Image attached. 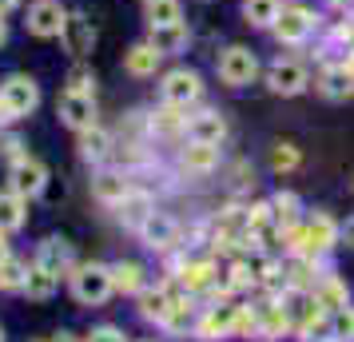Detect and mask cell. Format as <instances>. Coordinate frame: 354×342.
Listing matches in <instances>:
<instances>
[{"instance_id": "52", "label": "cell", "mask_w": 354, "mask_h": 342, "mask_svg": "<svg viewBox=\"0 0 354 342\" xmlns=\"http://www.w3.org/2000/svg\"><path fill=\"white\" fill-rule=\"evenodd\" d=\"M351 187H354V180H351Z\"/></svg>"}, {"instance_id": "24", "label": "cell", "mask_w": 354, "mask_h": 342, "mask_svg": "<svg viewBox=\"0 0 354 342\" xmlns=\"http://www.w3.org/2000/svg\"><path fill=\"white\" fill-rule=\"evenodd\" d=\"M179 283H183V291L187 294H207L211 298V291L219 287V267H215L211 259H187Z\"/></svg>"}, {"instance_id": "9", "label": "cell", "mask_w": 354, "mask_h": 342, "mask_svg": "<svg viewBox=\"0 0 354 342\" xmlns=\"http://www.w3.org/2000/svg\"><path fill=\"white\" fill-rule=\"evenodd\" d=\"M68 24V8L60 0H32L28 12H24V32L36 40H60Z\"/></svg>"}, {"instance_id": "32", "label": "cell", "mask_w": 354, "mask_h": 342, "mask_svg": "<svg viewBox=\"0 0 354 342\" xmlns=\"http://www.w3.org/2000/svg\"><path fill=\"white\" fill-rule=\"evenodd\" d=\"M271 211H274V223H279L283 231L295 227V223H303V219H306L303 199L295 196V191H274V196H271Z\"/></svg>"}, {"instance_id": "38", "label": "cell", "mask_w": 354, "mask_h": 342, "mask_svg": "<svg viewBox=\"0 0 354 342\" xmlns=\"http://www.w3.org/2000/svg\"><path fill=\"white\" fill-rule=\"evenodd\" d=\"M330 323H335V342H354V307L351 303L330 310Z\"/></svg>"}, {"instance_id": "26", "label": "cell", "mask_w": 354, "mask_h": 342, "mask_svg": "<svg viewBox=\"0 0 354 342\" xmlns=\"http://www.w3.org/2000/svg\"><path fill=\"white\" fill-rule=\"evenodd\" d=\"M147 135H160V140L187 135V112L183 108H171V104H160L156 112L147 115Z\"/></svg>"}, {"instance_id": "45", "label": "cell", "mask_w": 354, "mask_h": 342, "mask_svg": "<svg viewBox=\"0 0 354 342\" xmlns=\"http://www.w3.org/2000/svg\"><path fill=\"white\" fill-rule=\"evenodd\" d=\"M8 44V20H4V12H0V48Z\"/></svg>"}, {"instance_id": "33", "label": "cell", "mask_w": 354, "mask_h": 342, "mask_svg": "<svg viewBox=\"0 0 354 342\" xmlns=\"http://www.w3.org/2000/svg\"><path fill=\"white\" fill-rule=\"evenodd\" d=\"M267 167H271L274 175H290V171L303 167V151L290 144V140H274L271 151H267Z\"/></svg>"}, {"instance_id": "17", "label": "cell", "mask_w": 354, "mask_h": 342, "mask_svg": "<svg viewBox=\"0 0 354 342\" xmlns=\"http://www.w3.org/2000/svg\"><path fill=\"white\" fill-rule=\"evenodd\" d=\"M112 211H115V223H120L124 231H140L147 223V215L156 211V199H151V191H147V187H131V191L115 203Z\"/></svg>"}, {"instance_id": "31", "label": "cell", "mask_w": 354, "mask_h": 342, "mask_svg": "<svg viewBox=\"0 0 354 342\" xmlns=\"http://www.w3.org/2000/svg\"><path fill=\"white\" fill-rule=\"evenodd\" d=\"M112 283H115V294H131L136 298L147 287V271L136 259H120L112 263Z\"/></svg>"}, {"instance_id": "21", "label": "cell", "mask_w": 354, "mask_h": 342, "mask_svg": "<svg viewBox=\"0 0 354 342\" xmlns=\"http://www.w3.org/2000/svg\"><path fill=\"white\" fill-rule=\"evenodd\" d=\"M171 303H176V294H171V287L167 283H147L144 291L136 294V310H140V319L144 323H156L163 326V319H167V310H171Z\"/></svg>"}, {"instance_id": "11", "label": "cell", "mask_w": 354, "mask_h": 342, "mask_svg": "<svg viewBox=\"0 0 354 342\" xmlns=\"http://www.w3.org/2000/svg\"><path fill=\"white\" fill-rule=\"evenodd\" d=\"M179 175H187V180H207V175H215L219 171V163H223V151H219V144H199V140H183V147H179Z\"/></svg>"}, {"instance_id": "37", "label": "cell", "mask_w": 354, "mask_h": 342, "mask_svg": "<svg viewBox=\"0 0 354 342\" xmlns=\"http://www.w3.org/2000/svg\"><path fill=\"white\" fill-rule=\"evenodd\" d=\"M64 92H84V96H96V72L88 64H72L64 76Z\"/></svg>"}, {"instance_id": "16", "label": "cell", "mask_w": 354, "mask_h": 342, "mask_svg": "<svg viewBox=\"0 0 354 342\" xmlns=\"http://www.w3.org/2000/svg\"><path fill=\"white\" fill-rule=\"evenodd\" d=\"M315 92L330 104H342V99H354V64L342 60V64H322L319 76H315Z\"/></svg>"}, {"instance_id": "14", "label": "cell", "mask_w": 354, "mask_h": 342, "mask_svg": "<svg viewBox=\"0 0 354 342\" xmlns=\"http://www.w3.org/2000/svg\"><path fill=\"white\" fill-rule=\"evenodd\" d=\"M96 44H100V28L92 24V17L88 12H68V24H64V32H60V48L68 56L84 60V56L96 52Z\"/></svg>"}, {"instance_id": "5", "label": "cell", "mask_w": 354, "mask_h": 342, "mask_svg": "<svg viewBox=\"0 0 354 342\" xmlns=\"http://www.w3.org/2000/svg\"><path fill=\"white\" fill-rule=\"evenodd\" d=\"M199 99H203V76H199L195 68L176 64L160 76V104H171V108L192 112Z\"/></svg>"}, {"instance_id": "19", "label": "cell", "mask_w": 354, "mask_h": 342, "mask_svg": "<svg viewBox=\"0 0 354 342\" xmlns=\"http://www.w3.org/2000/svg\"><path fill=\"white\" fill-rule=\"evenodd\" d=\"M183 140H199V144H223L227 140V115L219 108H199L187 112V135Z\"/></svg>"}, {"instance_id": "4", "label": "cell", "mask_w": 354, "mask_h": 342, "mask_svg": "<svg viewBox=\"0 0 354 342\" xmlns=\"http://www.w3.org/2000/svg\"><path fill=\"white\" fill-rule=\"evenodd\" d=\"M263 84H267V92H271V96L295 99V96H303L315 80H310L306 60H299V56H274L271 64L263 68Z\"/></svg>"}, {"instance_id": "36", "label": "cell", "mask_w": 354, "mask_h": 342, "mask_svg": "<svg viewBox=\"0 0 354 342\" xmlns=\"http://www.w3.org/2000/svg\"><path fill=\"white\" fill-rule=\"evenodd\" d=\"M56 287H60V278H52L48 271H40V267H28V283H24V294L28 298H36V303H44V298H52L56 294Z\"/></svg>"}, {"instance_id": "50", "label": "cell", "mask_w": 354, "mask_h": 342, "mask_svg": "<svg viewBox=\"0 0 354 342\" xmlns=\"http://www.w3.org/2000/svg\"><path fill=\"white\" fill-rule=\"evenodd\" d=\"M40 342H52V339H40Z\"/></svg>"}, {"instance_id": "44", "label": "cell", "mask_w": 354, "mask_h": 342, "mask_svg": "<svg viewBox=\"0 0 354 342\" xmlns=\"http://www.w3.org/2000/svg\"><path fill=\"white\" fill-rule=\"evenodd\" d=\"M52 342H84V339H76L72 330H60V334H52Z\"/></svg>"}, {"instance_id": "22", "label": "cell", "mask_w": 354, "mask_h": 342, "mask_svg": "<svg viewBox=\"0 0 354 342\" xmlns=\"http://www.w3.org/2000/svg\"><path fill=\"white\" fill-rule=\"evenodd\" d=\"M131 187H136V183H131V171H112V167H104V171L92 175V196H96V203H104V207H115Z\"/></svg>"}, {"instance_id": "39", "label": "cell", "mask_w": 354, "mask_h": 342, "mask_svg": "<svg viewBox=\"0 0 354 342\" xmlns=\"http://www.w3.org/2000/svg\"><path fill=\"white\" fill-rule=\"evenodd\" d=\"M24 155H28L24 140H20V135H4V131H0V160H8V167H12V163L24 160Z\"/></svg>"}, {"instance_id": "53", "label": "cell", "mask_w": 354, "mask_h": 342, "mask_svg": "<svg viewBox=\"0 0 354 342\" xmlns=\"http://www.w3.org/2000/svg\"><path fill=\"white\" fill-rule=\"evenodd\" d=\"M144 342H151V339H144Z\"/></svg>"}, {"instance_id": "43", "label": "cell", "mask_w": 354, "mask_h": 342, "mask_svg": "<svg viewBox=\"0 0 354 342\" xmlns=\"http://www.w3.org/2000/svg\"><path fill=\"white\" fill-rule=\"evenodd\" d=\"M8 255H12V247H8V235H4V231H0V263L8 259Z\"/></svg>"}, {"instance_id": "3", "label": "cell", "mask_w": 354, "mask_h": 342, "mask_svg": "<svg viewBox=\"0 0 354 342\" xmlns=\"http://www.w3.org/2000/svg\"><path fill=\"white\" fill-rule=\"evenodd\" d=\"M215 76L223 88H251V84L263 76V64H259L255 48H247V44H227L219 56H215Z\"/></svg>"}, {"instance_id": "2", "label": "cell", "mask_w": 354, "mask_h": 342, "mask_svg": "<svg viewBox=\"0 0 354 342\" xmlns=\"http://www.w3.org/2000/svg\"><path fill=\"white\" fill-rule=\"evenodd\" d=\"M319 32H322V17L310 4H283V12H279V20H274V28H271V36L283 48H303Z\"/></svg>"}, {"instance_id": "7", "label": "cell", "mask_w": 354, "mask_h": 342, "mask_svg": "<svg viewBox=\"0 0 354 342\" xmlns=\"http://www.w3.org/2000/svg\"><path fill=\"white\" fill-rule=\"evenodd\" d=\"M235 323H239V303L215 298V303H207V307L199 310V319H195V339L199 342L235 339Z\"/></svg>"}, {"instance_id": "41", "label": "cell", "mask_w": 354, "mask_h": 342, "mask_svg": "<svg viewBox=\"0 0 354 342\" xmlns=\"http://www.w3.org/2000/svg\"><path fill=\"white\" fill-rule=\"evenodd\" d=\"M338 247H346V251H354V215L342 223V235H338Z\"/></svg>"}, {"instance_id": "13", "label": "cell", "mask_w": 354, "mask_h": 342, "mask_svg": "<svg viewBox=\"0 0 354 342\" xmlns=\"http://www.w3.org/2000/svg\"><path fill=\"white\" fill-rule=\"evenodd\" d=\"M32 263L40 267V271H48L52 278H68L72 271H76V247L68 243L64 235H48L44 243L36 247Z\"/></svg>"}, {"instance_id": "47", "label": "cell", "mask_w": 354, "mask_h": 342, "mask_svg": "<svg viewBox=\"0 0 354 342\" xmlns=\"http://www.w3.org/2000/svg\"><path fill=\"white\" fill-rule=\"evenodd\" d=\"M4 124H8V115H4V108H0V131H4Z\"/></svg>"}, {"instance_id": "49", "label": "cell", "mask_w": 354, "mask_h": 342, "mask_svg": "<svg viewBox=\"0 0 354 342\" xmlns=\"http://www.w3.org/2000/svg\"><path fill=\"white\" fill-rule=\"evenodd\" d=\"M351 64H354V52H351Z\"/></svg>"}, {"instance_id": "30", "label": "cell", "mask_w": 354, "mask_h": 342, "mask_svg": "<svg viewBox=\"0 0 354 342\" xmlns=\"http://www.w3.org/2000/svg\"><path fill=\"white\" fill-rule=\"evenodd\" d=\"M279 12H283V0H243V24L259 32H271Z\"/></svg>"}, {"instance_id": "34", "label": "cell", "mask_w": 354, "mask_h": 342, "mask_svg": "<svg viewBox=\"0 0 354 342\" xmlns=\"http://www.w3.org/2000/svg\"><path fill=\"white\" fill-rule=\"evenodd\" d=\"M144 20L147 28H167L183 20V4L179 0H144Z\"/></svg>"}, {"instance_id": "40", "label": "cell", "mask_w": 354, "mask_h": 342, "mask_svg": "<svg viewBox=\"0 0 354 342\" xmlns=\"http://www.w3.org/2000/svg\"><path fill=\"white\" fill-rule=\"evenodd\" d=\"M84 342H128V334H124L120 326L104 323V326H92V330L84 334Z\"/></svg>"}, {"instance_id": "1", "label": "cell", "mask_w": 354, "mask_h": 342, "mask_svg": "<svg viewBox=\"0 0 354 342\" xmlns=\"http://www.w3.org/2000/svg\"><path fill=\"white\" fill-rule=\"evenodd\" d=\"M68 291L80 307H104L115 294L112 263H76V271L68 275Z\"/></svg>"}, {"instance_id": "12", "label": "cell", "mask_w": 354, "mask_h": 342, "mask_svg": "<svg viewBox=\"0 0 354 342\" xmlns=\"http://www.w3.org/2000/svg\"><path fill=\"white\" fill-rule=\"evenodd\" d=\"M48 180L52 175H48V167H44V160H36L32 151L8 167V187H12L17 196H24V199H40L44 191H48Z\"/></svg>"}, {"instance_id": "10", "label": "cell", "mask_w": 354, "mask_h": 342, "mask_svg": "<svg viewBox=\"0 0 354 342\" xmlns=\"http://www.w3.org/2000/svg\"><path fill=\"white\" fill-rule=\"evenodd\" d=\"M338 235H342V223L335 215L310 211L303 219V247H299V255H330L338 247Z\"/></svg>"}, {"instance_id": "28", "label": "cell", "mask_w": 354, "mask_h": 342, "mask_svg": "<svg viewBox=\"0 0 354 342\" xmlns=\"http://www.w3.org/2000/svg\"><path fill=\"white\" fill-rule=\"evenodd\" d=\"M24 223H28V199L17 196L12 187H4L0 191V231L12 235V231H24Z\"/></svg>"}, {"instance_id": "27", "label": "cell", "mask_w": 354, "mask_h": 342, "mask_svg": "<svg viewBox=\"0 0 354 342\" xmlns=\"http://www.w3.org/2000/svg\"><path fill=\"white\" fill-rule=\"evenodd\" d=\"M147 40H151L163 56H179V52L192 48V24L179 20V24H167V28H147Z\"/></svg>"}, {"instance_id": "6", "label": "cell", "mask_w": 354, "mask_h": 342, "mask_svg": "<svg viewBox=\"0 0 354 342\" xmlns=\"http://www.w3.org/2000/svg\"><path fill=\"white\" fill-rule=\"evenodd\" d=\"M0 108L8 115V124H12V120H28V115L40 108V84H36L28 72L4 76V84H0Z\"/></svg>"}, {"instance_id": "42", "label": "cell", "mask_w": 354, "mask_h": 342, "mask_svg": "<svg viewBox=\"0 0 354 342\" xmlns=\"http://www.w3.org/2000/svg\"><path fill=\"white\" fill-rule=\"evenodd\" d=\"M322 4H326V8H335V12H342V17L354 8V0H322Z\"/></svg>"}, {"instance_id": "8", "label": "cell", "mask_w": 354, "mask_h": 342, "mask_svg": "<svg viewBox=\"0 0 354 342\" xmlns=\"http://www.w3.org/2000/svg\"><path fill=\"white\" fill-rule=\"evenodd\" d=\"M140 243L147 247V251H156V255H176L179 247H183V223H179L176 215H167V211H156L147 215V223L140 231Z\"/></svg>"}, {"instance_id": "23", "label": "cell", "mask_w": 354, "mask_h": 342, "mask_svg": "<svg viewBox=\"0 0 354 342\" xmlns=\"http://www.w3.org/2000/svg\"><path fill=\"white\" fill-rule=\"evenodd\" d=\"M195 319H199V307H195V294H176V303L167 310V319H163V334H171V339H187L195 334Z\"/></svg>"}, {"instance_id": "18", "label": "cell", "mask_w": 354, "mask_h": 342, "mask_svg": "<svg viewBox=\"0 0 354 342\" xmlns=\"http://www.w3.org/2000/svg\"><path fill=\"white\" fill-rule=\"evenodd\" d=\"M259 330H255V342H279L283 334H290L295 326H290L287 310L279 303V294H267L263 303H259Z\"/></svg>"}, {"instance_id": "15", "label": "cell", "mask_w": 354, "mask_h": 342, "mask_svg": "<svg viewBox=\"0 0 354 342\" xmlns=\"http://www.w3.org/2000/svg\"><path fill=\"white\" fill-rule=\"evenodd\" d=\"M56 115H60V124L72 128L76 135L88 128H96L100 124V108H96V96H84V92H64V96L56 99Z\"/></svg>"}, {"instance_id": "46", "label": "cell", "mask_w": 354, "mask_h": 342, "mask_svg": "<svg viewBox=\"0 0 354 342\" xmlns=\"http://www.w3.org/2000/svg\"><path fill=\"white\" fill-rule=\"evenodd\" d=\"M20 0H0V12H4V17H8V12H12V8H17Z\"/></svg>"}, {"instance_id": "25", "label": "cell", "mask_w": 354, "mask_h": 342, "mask_svg": "<svg viewBox=\"0 0 354 342\" xmlns=\"http://www.w3.org/2000/svg\"><path fill=\"white\" fill-rule=\"evenodd\" d=\"M76 147H80V160L84 163H108L112 160V151H115V140H112V131L108 128H88L76 135Z\"/></svg>"}, {"instance_id": "29", "label": "cell", "mask_w": 354, "mask_h": 342, "mask_svg": "<svg viewBox=\"0 0 354 342\" xmlns=\"http://www.w3.org/2000/svg\"><path fill=\"white\" fill-rule=\"evenodd\" d=\"M310 291H315V298H319L322 310H338V307H346V303H351V287H346V278H338L335 271H326Z\"/></svg>"}, {"instance_id": "51", "label": "cell", "mask_w": 354, "mask_h": 342, "mask_svg": "<svg viewBox=\"0 0 354 342\" xmlns=\"http://www.w3.org/2000/svg\"><path fill=\"white\" fill-rule=\"evenodd\" d=\"M199 4H207V0H199Z\"/></svg>"}, {"instance_id": "48", "label": "cell", "mask_w": 354, "mask_h": 342, "mask_svg": "<svg viewBox=\"0 0 354 342\" xmlns=\"http://www.w3.org/2000/svg\"><path fill=\"white\" fill-rule=\"evenodd\" d=\"M0 342H4V326H0Z\"/></svg>"}, {"instance_id": "20", "label": "cell", "mask_w": 354, "mask_h": 342, "mask_svg": "<svg viewBox=\"0 0 354 342\" xmlns=\"http://www.w3.org/2000/svg\"><path fill=\"white\" fill-rule=\"evenodd\" d=\"M160 68H163V52L151 40H140V44H131L124 52V72H128L131 80H151Z\"/></svg>"}, {"instance_id": "35", "label": "cell", "mask_w": 354, "mask_h": 342, "mask_svg": "<svg viewBox=\"0 0 354 342\" xmlns=\"http://www.w3.org/2000/svg\"><path fill=\"white\" fill-rule=\"evenodd\" d=\"M28 267H32V263H24L20 255H8V259L0 263V291L24 294V283H28Z\"/></svg>"}]
</instances>
